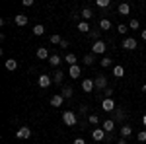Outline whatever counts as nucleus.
<instances>
[{
  "instance_id": "nucleus-1",
  "label": "nucleus",
  "mask_w": 146,
  "mask_h": 144,
  "mask_svg": "<svg viewBox=\"0 0 146 144\" xmlns=\"http://www.w3.org/2000/svg\"><path fill=\"white\" fill-rule=\"evenodd\" d=\"M62 123L66 125V127H74V125H78V115L74 113V111H64L62 113Z\"/></svg>"
},
{
  "instance_id": "nucleus-2",
  "label": "nucleus",
  "mask_w": 146,
  "mask_h": 144,
  "mask_svg": "<svg viewBox=\"0 0 146 144\" xmlns=\"http://www.w3.org/2000/svg\"><path fill=\"white\" fill-rule=\"evenodd\" d=\"M94 82H96V90H103V92H105V90L109 88V86H107V78H105V74H98V76L94 78Z\"/></svg>"
},
{
  "instance_id": "nucleus-3",
  "label": "nucleus",
  "mask_w": 146,
  "mask_h": 144,
  "mask_svg": "<svg viewBox=\"0 0 146 144\" xmlns=\"http://www.w3.org/2000/svg\"><path fill=\"white\" fill-rule=\"evenodd\" d=\"M105 49H107V45H105L103 39L101 41H96V43L92 45V53L94 55H105Z\"/></svg>"
},
{
  "instance_id": "nucleus-4",
  "label": "nucleus",
  "mask_w": 146,
  "mask_h": 144,
  "mask_svg": "<svg viewBox=\"0 0 146 144\" xmlns=\"http://www.w3.org/2000/svg\"><path fill=\"white\" fill-rule=\"evenodd\" d=\"M37 84H39V88L47 90L51 84H53V76H49V74H41V76L37 78Z\"/></svg>"
},
{
  "instance_id": "nucleus-5",
  "label": "nucleus",
  "mask_w": 146,
  "mask_h": 144,
  "mask_svg": "<svg viewBox=\"0 0 146 144\" xmlns=\"http://www.w3.org/2000/svg\"><path fill=\"white\" fill-rule=\"evenodd\" d=\"M82 90H84L86 94H92V92L96 90V82H94V78H84V80H82Z\"/></svg>"
},
{
  "instance_id": "nucleus-6",
  "label": "nucleus",
  "mask_w": 146,
  "mask_h": 144,
  "mask_svg": "<svg viewBox=\"0 0 146 144\" xmlns=\"http://www.w3.org/2000/svg\"><path fill=\"white\" fill-rule=\"evenodd\" d=\"M16 136H18L20 140H27V138L31 136V129H29L27 125H23V127H20V129H18V133H16Z\"/></svg>"
},
{
  "instance_id": "nucleus-7",
  "label": "nucleus",
  "mask_w": 146,
  "mask_h": 144,
  "mask_svg": "<svg viewBox=\"0 0 146 144\" xmlns=\"http://www.w3.org/2000/svg\"><path fill=\"white\" fill-rule=\"evenodd\" d=\"M101 109L107 111V113H113V111L117 109V107H115V101H113L111 98H103V101H101Z\"/></svg>"
},
{
  "instance_id": "nucleus-8",
  "label": "nucleus",
  "mask_w": 146,
  "mask_h": 144,
  "mask_svg": "<svg viewBox=\"0 0 146 144\" xmlns=\"http://www.w3.org/2000/svg\"><path fill=\"white\" fill-rule=\"evenodd\" d=\"M121 47H123V49H127V51H135L136 47H138V43H136L135 37H127L123 43H121Z\"/></svg>"
},
{
  "instance_id": "nucleus-9",
  "label": "nucleus",
  "mask_w": 146,
  "mask_h": 144,
  "mask_svg": "<svg viewBox=\"0 0 146 144\" xmlns=\"http://www.w3.org/2000/svg\"><path fill=\"white\" fill-rule=\"evenodd\" d=\"M115 125H117V123L113 121V119H105V121L101 123V129H103L105 133H113V131H115Z\"/></svg>"
},
{
  "instance_id": "nucleus-10",
  "label": "nucleus",
  "mask_w": 146,
  "mask_h": 144,
  "mask_svg": "<svg viewBox=\"0 0 146 144\" xmlns=\"http://www.w3.org/2000/svg\"><path fill=\"white\" fill-rule=\"evenodd\" d=\"M92 138H94L96 142L105 140V131H103V129H94V131H92Z\"/></svg>"
},
{
  "instance_id": "nucleus-11",
  "label": "nucleus",
  "mask_w": 146,
  "mask_h": 144,
  "mask_svg": "<svg viewBox=\"0 0 146 144\" xmlns=\"http://www.w3.org/2000/svg\"><path fill=\"white\" fill-rule=\"evenodd\" d=\"M64 98H62V94H55L53 98H51V105L53 107H62V103H64Z\"/></svg>"
},
{
  "instance_id": "nucleus-12",
  "label": "nucleus",
  "mask_w": 146,
  "mask_h": 144,
  "mask_svg": "<svg viewBox=\"0 0 146 144\" xmlns=\"http://www.w3.org/2000/svg\"><path fill=\"white\" fill-rule=\"evenodd\" d=\"M125 117H127V113H125L121 107H117V109L113 111V121L115 123H121V121H125Z\"/></svg>"
},
{
  "instance_id": "nucleus-13",
  "label": "nucleus",
  "mask_w": 146,
  "mask_h": 144,
  "mask_svg": "<svg viewBox=\"0 0 146 144\" xmlns=\"http://www.w3.org/2000/svg\"><path fill=\"white\" fill-rule=\"evenodd\" d=\"M14 22H16V25H20V27H23V25H27V22H29V18H27L25 14H18V16L14 18Z\"/></svg>"
},
{
  "instance_id": "nucleus-14",
  "label": "nucleus",
  "mask_w": 146,
  "mask_h": 144,
  "mask_svg": "<svg viewBox=\"0 0 146 144\" xmlns=\"http://www.w3.org/2000/svg\"><path fill=\"white\" fill-rule=\"evenodd\" d=\"M117 12H119L121 16H129V14H131V6H129L127 2H121V4L117 6Z\"/></svg>"
},
{
  "instance_id": "nucleus-15",
  "label": "nucleus",
  "mask_w": 146,
  "mask_h": 144,
  "mask_svg": "<svg viewBox=\"0 0 146 144\" xmlns=\"http://www.w3.org/2000/svg\"><path fill=\"white\" fill-rule=\"evenodd\" d=\"M35 55H37V58H41V60H49V56H51L49 51H47V47H39Z\"/></svg>"
},
{
  "instance_id": "nucleus-16",
  "label": "nucleus",
  "mask_w": 146,
  "mask_h": 144,
  "mask_svg": "<svg viewBox=\"0 0 146 144\" xmlns=\"http://www.w3.org/2000/svg\"><path fill=\"white\" fill-rule=\"evenodd\" d=\"M129 136H133V127L131 125H123L121 127V138H129Z\"/></svg>"
},
{
  "instance_id": "nucleus-17",
  "label": "nucleus",
  "mask_w": 146,
  "mask_h": 144,
  "mask_svg": "<svg viewBox=\"0 0 146 144\" xmlns=\"http://www.w3.org/2000/svg\"><path fill=\"white\" fill-rule=\"evenodd\" d=\"M68 74H70V78H80V74H82V68H80L78 64H74V66L68 68Z\"/></svg>"
},
{
  "instance_id": "nucleus-18",
  "label": "nucleus",
  "mask_w": 146,
  "mask_h": 144,
  "mask_svg": "<svg viewBox=\"0 0 146 144\" xmlns=\"http://www.w3.org/2000/svg\"><path fill=\"white\" fill-rule=\"evenodd\" d=\"M62 80H64V72L62 70H56L55 74H53V84L58 86V84H62Z\"/></svg>"
},
{
  "instance_id": "nucleus-19",
  "label": "nucleus",
  "mask_w": 146,
  "mask_h": 144,
  "mask_svg": "<svg viewBox=\"0 0 146 144\" xmlns=\"http://www.w3.org/2000/svg\"><path fill=\"white\" fill-rule=\"evenodd\" d=\"M60 94H62V98H64V100H72V96H74V90L70 88V86H64Z\"/></svg>"
},
{
  "instance_id": "nucleus-20",
  "label": "nucleus",
  "mask_w": 146,
  "mask_h": 144,
  "mask_svg": "<svg viewBox=\"0 0 146 144\" xmlns=\"http://www.w3.org/2000/svg\"><path fill=\"white\" fill-rule=\"evenodd\" d=\"M60 62H62V58H60V55H51L49 56V64H51V66H58V64H60Z\"/></svg>"
},
{
  "instance_id": "nucleus-21",
  "label": "nucleus",
  "mask_w": 146,
  "mask_h": 144,
  "mask_svg": "<svg viewBox=\"0 0 146 144\" xmlns=\"http://www.w3.org/2000/svg\"><path fill=\"white\" fill-rule=\"evenodd\" d=\"M88 37H90L94 43H96V41H101V31L100 29H92L90 33H88Z\"/></svg>"
},
{
  "instance_id": "nucleus-22",
  "label": "nucleus",
  "mask_w": 146,
  "mask_h": 144,
  "mask_svg": "<svg viewBox=\"0 0 146 144\" xmlns=\"http://www.w3.org/2000/svg\"><path fill=\"white\" fill-rule=\"evenodd\" d=\"M80 18H82L84 22H88V20H92V18H94V12H92L90 8H84V10H82V14H80Z\"/></svg>"
},
{
  "instance_id": "nucleus-23",
  "label": "nucleus",
  "mask_w": 146,
  "mask_h": 144,
  "mask_svg": "<svg viewBox=\"0 0 146 144\" xmlns=\"http://www.w3.org/2000/svg\"><path fill=\"white\" fill-rule=\"evenodd\" d=\"M100 29H101V31H109V29H111V22H109L107 18L100 20Z\"/></svg>"
},
{
  "instance_id": "nucleus-24",
  "label": "nucleus",
  "mask_w": 146,
  "mask_h": 144,
  "mask_svg": "<svg viewBox=\"0 0 146 144\" xmlns=\"http://www.w3.org/2000/svg\"><path fill=\"white\" fill-rule=\"evenodd\" d=\"M4 66H6V70H16V68H18V60H16V58H8V60L4 62Z\"/></svg>"
},
{
  "instance_id": "nucleus-25",
  "label": "nucleus",
  "mask_w": 146,
  "mask_h": 144,
  "mask_svg": "<svg viewBox=\"0 0 146 144\" xmlns=\"http://www.w3.org/2000/svg\"><path fill=\"white\" fill-rule=\"evenodd\" d=\"M113 76H115V78H123V76H125V68L121 66V64L113 66Z\"/></svg>"
},
{
  "instance_id": "nucleus-26",
  "label": "nucleus",
  "mask_w": 146,
  "mask_h": 144,
  "mask_svg": "<svg viewBox=\"0 0 146 144\" xmlns=\"http://www.w3.org/2000/svg\"><path fill=\"white\" fill-rule=\"evenodd\" d=\"M76 27H78V31H82V33H90V31H92V29H90V23H88V22H80Z\"/></svg>"
},
{
  "instance_id": "nucleus-27",
  "label": "nucleus",
  "mask_w": 146,
  "mask_h": 144,
  "mask_svg": "<svg viewBox=\"0 0 146 144\" xmlns=\"http://www.w3.org/2000/svg\"><path fill=\"white\" fill-rule=\"evenodd\" d=\"M33 35H37V37L45 35V25H41V23H37V25H33Z\"/></svg>"
},
{
  "instance_id": "nucleus-28",
  "label": "nucleus",
  "mask_w": 146,
  "mask_h": 144,
  "mask_svg": "<svg viewBox=\"0 0 146 144\" xmlns=\"http://www.w3.org/2000/svg\"><path fill=\"white\" fill-rule=\"evenodd\" d=\"M64 60H66L70 66H74V64L78 62V60H76V55H74V53H66V55H64Z\"/></svg>"
},
{
  "instance_id": "nucleus-29",
  "label": "nucleus",
  "mask_w": 146,
  "mask_h": 144,
  "mask_svg": "<svg viewBox=\"0 0 146 144\" xmlns=\"http://www.w3.org/2000/svg\"><path fill=\"white\" fill-rule=\"evenodd\" d=\"M49 41H51L53 45H60V43H62V37H60L58 33H55V35H51V37H49Z\"/></svg>"
},
{
  "instance_id": "nucleus-30",
  "label": "nucleus",
  "mask_w": 146,
  "mask_h": 144,
  "mask_svg": "<svg viewBox=\"0 0 146 144\" xmlns=\"http://www.w3.org/2000/svg\"><path fill=\"white\" fill-rule=\"evenodd\" d=\"M100 64H101V66H103V68H109V66H111V64H113V60H111V58H109V56H103V58H101V60H100Z\"/></svg>"
},
{
  "instance_id": "nucleus-31",
  "label": "nucleus",
  "mask_w": 146,
  "mask_h": 144,
  "mask_svg": "<svg viewBox=\"0 0 146 144\" xmlns=\"http://www.w3.org/2000/svg\"><path fill=\"white\" fill-rule=\"evenodd\" d=\"M88 123H90V125H98V123H100V115H96V113L88 115Z\"/></svg>"
},
{
  "instance_id": "nucleus-32",
  "label": "nucleus",
  "mask_w": 146,
  "mask_h": 144,
  "mask_svg": "<svg viewBox=\"0 0 146 144\" xmlns=\"http://www.w3.org/2000/svg\"><path fill=\"white\" fill-rule=\"evenodd\" d=\"M117 31H119L121 35H125L127 31H129V25H127V23H119V25H117Z\"/></svg>"
},
{
  "instance_id": "nucleus-33",
  "label": "nucleus",
  "mask_w": 146,
  "mask_h": 144,
  "mask_svg": "<svg viewBox=\"0 0 146 144\" xmlns=\"http://www.w3.org/2000/svg\"><path fill=\"white\" fill-rule=\"evenodd\" d=\"M138 27H140V22L138 20H131L129 22V29H138Z\"/></svg>"
},
{
  "instance_id": "nucleus-34",
  "label": "nucleus",
  "mask_w": 146,
  "mask_h": 144,
  "mask_svg": "<svg viewBox=\"0 0 146 144\" xmlns=\"http://www.w3.org/2000/svg\"><path fill=\"white\" fill-rule=\"evenodd\" d=\"M96 4H98L100 8H109V6H111V2H109V0H98Z\"/></svg>"
},
{
  "instance_id": "nucleus-35",
  "label": "nucleus",
  "mask_w": 146,
  "mask_h": 144,
  "mask_svg": "<svg viewBox=\"0 0 146 144\" xmlns=\"http://www.w3.org/2000/svg\"><path fill=\"white\" fill-rule=\"evenodd\" d=\"M84 62H86L88 66H92V64H94V55H86L84 56Z\"/></svg>"
},
{
  "instance_id": "nucleus-36",
  "label": "nucleus",
  "mask_w": 146,
  "mask_h": 144,
  "mask_svg": "<svg viewBox=\"0 0 146 144\" xmlns=\"http://www.w3.org/2000/svg\"><path fill=\"white\" fill-rule=\"evenodd\" d=\"M136 138H138V142H146V131H140L136 134Z\"/></svg>"
},
{
  "instance_id": "nucleus-37",
  "label": "nucleus",
  "mask_w": 146,
  "mask_h": 144,
  "mask_svg": "<svg viewBox=\"0 0 146 144\" xmlns=\"http://www.w3.org/2000/svg\"><path fill=\"white\" fill-rule=\"evenodd\" d=\"M80 115H88V105H80Z\"/></svg>"
},
{
  "instance_id": "nucleus-38",
  "label": "nucleus",
  "mask_w": 146,
  "mask_h": 144,
  "mask_svg": "<svg viewBox=\"0 0 146 144\" xmlns=\"http://www.w3.org/2000/svg\"><path fill=\"white\" fill-rule=\"evenodd\" d=\"M22 4L25 6V8H27V6H33V0H23Z\"/></svg>"
},
{
  "instance_id": "nucleus-39",
  "label": "nucleus",
  "mask_w": 146,
  "mask_h": 144,
  "mask_svg": "<svg viewBox=\"0 0 146 144\" xmlns=\"http://www.w3.org/2000/svg\"><path fill=\"white\" fill-rule=\"evenodd\" d=\"M111 96H113V90L107 88V90H105V98H111Z\"/></svg>"
},
{
  "instance_id": "nucleus-40",
  "label": "nucleus",
  "mask_w": 146,
  "mask_h": 144,
  "mask_svg": "<svg viewBox=\"0 0 146 144\" xmlns=\"http://www.w3.org/2000/svg\"><path fill=\"white\" fill-rule=\"evenodd\" d=\"M66 47H68V41H66V39H62V43H60V49H66Z\"/></svg>"
},
{
  "instance_id": "nucleus-41",
  "label": "nucleus",
  "mask_w": 146,
  "mask_h": 144,
  "mask_svg": "<svg viewBox=\"0 0 146 144\" xmlns=\"http://www.w3.org/2000/svg\"><path fill=\"white\" fill-rule=\"evenodd\" d=\"M74 144H86V140H84V138H76V140H74Z\"/></svg>"
},
{
  "instance_id": "nucleus-42",
  "label": "nucleus",
  "mask_w": 146,
  "mask_h": 144,
  "mask_svg": "<svg viewBox=\"0 0 146 144\" xmlns=\"http://www.w3.org/2000/svg\"><path fill=\"white\" fill-rule=\"evenodd\" d=\"M117 144H127V140H125V138H121V136H119V138H117Z\"/></svg>"
},
{
  "instance_id": "nucleus-43",
  "label": "nucleus",
  "mask_w": 146,
  "mask_h": 144,
  "mask_svg": "<svg viewBox=\"0 0 146 144\" xmlns=\"http://www.w3.org/2000/svg\"><path fill=\"white\" fill-rule=\"evenodd\" d=\"M140 37H142V39L146 41V29H142V33H140Z\"/></svg>"
},
{
  "instance_id": "nucleus-44",
  "label": "nucleus",
  "mask_w": 146,
  "mask_h": 144,
  "mask_svg": "<svg viewBox=\"0 0 146 144\" xmlns=\"http://www.w3.org/2000/svg\"><path fill=\"white\" fill-rule=\"evenodd\" d=\"M142 125H144V127H146V115H144V117H142Z\"/></svg>"
},
{
  "instance_id": "nucleus-45",
  "label": "nucleus",
  "mask_w": 146,
  "mask_h": 144,
  "mask_svg": "<svg viewBox=\"0 0 146 144\" xmlns=\"http://www.w3.org/2000/svg\"><path fill=\"white\" fill-rule=\"evenodd\" d=\"M142 92H144V94H146V84H144V86H142Z\"/></svg>"
}]
</instances>
